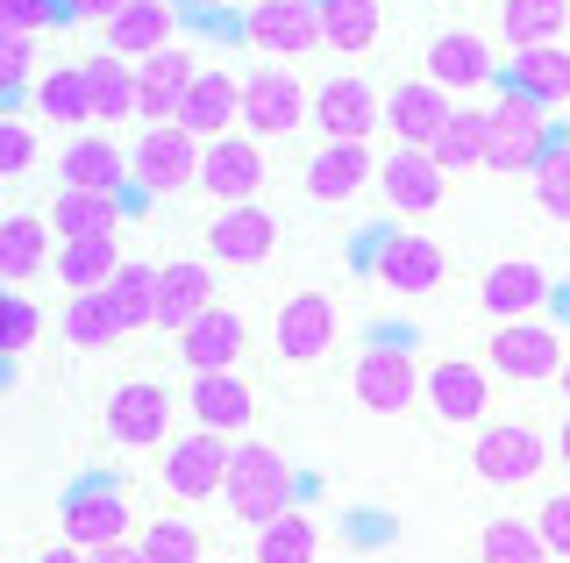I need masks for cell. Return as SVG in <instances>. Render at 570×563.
I'll return each instance as SVG.
<instances>
[{"label":"cell","mask_w":570,"mask_h":563,"mask_svg":"<svg viewBox=\"0 0 570 563\" xmlns=\"http://www.w3.org/2000/svg\"><path fill=\"white\" fill-rule=\"evenodd\" d=\"M549 464H557V456H549V428L528 421V414L485 421V428L471 435V478L485 492H528V485H542Z\"/></svg>","instance_id":"cell-1"},{"label":"cell","mask_w":570,"mask_h":563,"mask_svg":"<svg viewBox=\"0 0 570 563\" xmlns=\"http://www.w3.org/2000/svg\"><path fill=\"white\" fill-rule=\"evenodd\" d=\"M222 500H228V521L236 527H264L293 506V464L257 443V435H236L228 443V471H222Z\"/></svg>","instance_id":"cell-2"},{"label":"cell","mask_w":570,"mask_h":563,"mask_svg":"<svg viewBox=\"0 0 570 563\" xmlns=\"http://www.w3.org/2000/svg\"><path fill=\"white\" fill-rule=\"evenodd\" d=\"M335 336H343V314H335L328 293L299 286L272 307V364L278 372H314V364L335 357Z\"/></svg>","instance_id":"cell-3"},{"label":"cell","mask_w":570,"mask_h":563,"mask_svg":"<svg viewBox=\"0 0 570 563\" xmlns=\"http://www.w3.org/2000/svg\"><path fill=\"white\" fill-rule=\"evenodd\" d=\"M421 407L435 428L478 435L492 421V372L478 357H428L421 364Z\"/></svg>","instance_id":"cell-4"},{"label":"cell","mask_w":570,"mask_h":563,"mask_svg":"<svg viewBox=\"0 0 570 563\" xmlns=\"http://www.w3.org/2000/svg\"><path fill=\"white\" fill-rule=\"evenodd\" d=\"M563 357H570L563 328L534 314V322H499L485 336V357H478V364H485L492 378H507V385H557Z\"/></svg>","instance_id":"cell-5"},{"label":"cell","mask_w":570,"mask_h":563,"mask_svg":"<svg viewBox=\"0 0 570 563\" xmlns=\"http://www.w3.org/2000/svg\"><path fill=\"white\" fill-rule=\"evenodd\" d=\"M307 86H299L293 65H257L249 79H236V121L243 136H257V144H285V136L307 121Z\"/></svg>","instance_id":"cell-6"},{"label":"cell","mask_w":570,"mask_h":563,"mask_svg":"<svg viewBox=\"0 0 570 563\" xmlns=\"http://www.w3.org/2000/svg\"><path fill=\"white\" fill-rule=\"evenodd\" d=\"M58 535L71 550H107V542H129L136 535V514H129V492L115 478H79L58 500Z\"/></svg>","instance_id":"cell-7"},{"label":"cell","mask_w":570,"mask_h":563,"mask_svg":"<svg viewBox=\"0 0 570 563\" xmlns=\"http://www.w3.org/2000/svg\"><path fill=\"white\" fill-rule=\"evenodd\" d=\"M193 179H200V144L178 121H157V129H142L129 144V186L136 192L178 200V192H193Z\"/></svg>","instance_id":"cell-8"},{"label":"cell","mask_w":570,"mask_h":563,"mask_svg":"<svg viewBox=\"0 0 570 563\" xmlns=\"http://www.w3.org/2000/svg\"><path fill=\"white\" fill-rule=\"evenodd\" d=\"M557 144L549 136V115L528 108L521 93H499L485 108V171H507V179H528L542 165V150Z\"/></svg>","instance_id":"cell-9"},{"label":"cell","mask_w":570,"mask_h":563,"mask_svg":"<svg viewBox=\"0 0 570 563\" xmlns=\"http://www.w3.org/2000/svg\"><path fill=\"white\" fill-rule=\"evenodd\" d=\"M264 179H272V165H264L257 136L228 129V136H214V144H200V179H193V192H207L214 207L264 200Z\"/></svg>","instance_id":"cell-10"},{"label":"cell","mask_w":570,"mask_h":563,"mask_svg":"<svg viewBox=\"0 0 570 563\" xmlns=\"http://www.w3.org/2000/svg\"><path fill=\"white\" fill-rule=\"evenodd\" d=\"M350 393H356V407H364V414L400 421V414L421 407V364L406 357L400 343H371L364 357H356V372H350Z\"/></svg>","instance_id":"cell-11"},{"label":"cell","mask_w":570,"mask_h":563,"mask_svg":"<svg viewBox=\"0 0 570 563\" xmlns=\"http://www.w3.org/2000/svg\"><path fill=\"white\" fill-rule=\"evenodd\" d=\"M107 443L115 450H165L171 443V385L121 378L107 393Z\"/></svg>","instance_id":"cell-12"},{"label":"cell","mask_w":570,"mask_h":563,"mask_svg":"<svg viewBox=\"0 0 570 563\" xmlns=\"http://www.w3.org/2000/svg\"><path fill=\"white\" fill-rule=\"evenodd\" d=\"M307 121L321 129V144H371V136L385 129V100H379V86L371 79H328L321 93L307 100Z\"/></svg>","instance_id":"cell-13"},{"label":"cell","mask_w":570,"mask_h":563,"mask_svg":"<svg viewBox=\"0 0 570 563\" xmlns=\"http://www.w3.org/2000/svg\"><path fill=\"white\" fill-rule=\"evenodd\" d=\"M222 471H228V443L222 435H171V450L157 456V485H165V500L178 506H200V500H222Z\"/></svg>","instance_id":"cell-14"},{"label":"cell","mask_w":570,"mask_h":563,"mask_svg":"<svg viewBox=\"0 0 570 563\" xmlns=\"http://www.w3.org/2000/svg\"><path fill=\"white\" fill-rule=\"evenodd\" d=\"M272 250H278V215H272L264 200L214 207V221H207V264L257 271V264H272Z\"/></svg>","instance_id":"cell-15"},{"label":"cell","mask_w":570,"mask_h":563,"mask_svg":"<svg viewBox=\"0 0 570 563\" xmlns=\"http://www.w3.org/2000/svg\"><path fill=\"white\" fill-rule=\"evenodd\" d=\"M549 300H557V278L542 271L534 257H499L485 278H478V307H485V322H534Z\"/></svg>","instance_id":"cell-16"},{"label":"cell","mask_w":570,"mask_h":563,"mask_svg":"<svg viewBox=\"0 0 570 563\" xmlns=\"http://www.w3.org/2000/svg\"><path fill=\"white\" fill-rule=\"evenodd\" d=\"M186 414H193V428H200V435L236 443V435H249V421H257V385H249L243 372H193Z\"/></svg>","instance_id":"cell-17"},{"label":"cell","mask_w":570,"mask_h":563,"mask_svg":"<svg viewBox=\"0 0 570 563\" xmlns=\"http://www.w3.org/2000/svg\"><path fill=\"white\" fill-rule=\"evenodd\" d=\"M249 50H264L272 65H299L321 50V22H314V0H257L243 22Z\"/></svg>","instance_id":"cell-18"},{"label":"cell","mask_w":570,"mask_h":563,"mask_svg":"<svg viewBox=\"0 0 570 563\" xmlns=\"http://www.w3.org/2000/svg\"><path fill=\"white\" fill-rule=\"evenodd\" d=\"M371 278H385L400 300H421V293H435L442 278H450V257H442L435 236H414V228H392L379 243V257H371Z\"/></svg>","instance_id":"cell-19"},{"label":"cell","mask_w":570,"mask_h":563,"mask_svg":"<svg viewBox=\"0 0 570 563\" xmlns=\"http://www.w3.org/2000/svg\"><path fill=\"white\" fill-rule=\"evenodd\" d=\"M371 186H379V200L392 215H442L450 207V179L428 165V150H385Z\"/></svg>","instance_id":"cell-20"},{"label":"cell","mask_w":570,"mask_h":563,"mask_svg":"<svg viewBox=\"0 0 570 563\" xmlns=\"http://www.w3.org/2000/svg\"><path fill=\"white\" fill-rule=\"evenodd\" d=\"M428 86H442L450 100L463 93H485V86H499V50L485 37H471V29H450V37L428 43Z\"/></svg>","instance_id":"cell-21"},{"label":"cell","mask_w":570,"mask_h":563,"mask_svg":"<svg viewBox=\"0 0 570 563\" xmlns=\"http://www.w3.org/2000/svg\"><path fill=\"white\" fill-rule=\"evenodd\" d=\"M178 357H186V372H243V357H249V314L214 300L200 322L178 336Z\"/></svg>","instance_id":"cell-22"},{"label":"cell","mask_w":570,"mask_h":563,"mask_svg":"<svg viewBox=\"0 0 570 563\" xmlns=\"http://www.w3.org/2000/svg\"><path fill=\"white\" fill-rule=\"evenodd\" d=\"M58 179L65 192H129V150L107 129H79L58 150Z\"/></svg>","instance_id":"cell-23"},{"label":"cell","mask_w":570,"mask_h":563,"mask_svg":"<svg viewBox=\"0 0 570 563\" xmlns=\"http://www.w3.org/2000/svg\"><path fill=\"white\" fill-rule=\"evenodd\" d=\"M214 307V271H207V257H171V264H157V314H150V328H165V336H186L193 322Z\"/></svg>","instance_id":"cell-24"},{"label":"cell","mask_w":570,"mask_h":563,"mask_svg":"<svg viewBox=\"0 0 570 563\" xmlns=\"http://www.w3.org/2000/svg\"><path fill=\"white\" fill-rule=\"evenodd\" d=\"M456 115V100L442 93V86L428 79H400L385 93V129H392V150H428L435 144V129Z\"/></svg>","instance_id":"cell-25"},{"label":"cell","mask_w":570,"mask_h":563,"mask_svg":"<svg viewBox=\"0 0 570 563\" xmlns=\"http://www.w3.org/2000/svg\"><path fill=\"white\" fill-rule=\"evenodd\" d=\"M499 93H521L528 108H542V115L570 108V50H563V43L513 50V65L499 72Z\"/></svg>","instance_id":"cell-26"},{"label":"cell","mask_w":570,"mask_h":563,"mask_svg":"<svg viewBox=\"0 0 570 563\" xmlns=\"http://www.w3.org/2000/svg\"><path fill=\"white\" fill-rule=\"evenodd\" d=\"M371 171H379L371 144H321L307 157V171H299V186H307V200H321V207H343L356 192H371Z\"/></svg>","instance_id":"cell-27"},{"label":"cell","mask_w":570,"mask_h":563,"mask_svg":"<svg viewBox=\"0 0 570 563\" xmlns=\"http://www.w3.org/2000/svg\"><path fill=\"white\" fill-rule=\"evenodd\" d=\"M193 72H200V65H193V50H178V43L150 50V58L136 65V121H142V129H157V121L178 115V100H186Z\"/></svg>","instance_id":"cell-28"},{"label":"cell","mask_w":570,"mask_h":563,"mask_svg":"<svg viewBox=\"0 0 570 563\" xmlns=\"http://www.w3.org/2000/svg\"><path fill=\"white\" fill-rule=\"evenodd\" d=\"M50 257H58V236H50L43 215H0V286L8 293H22L29 278H43Z\"/></svg>","instance_id":"cell-29"},{"label":"cell","mask_w":570,"mask_h":563,"mask_svg":"<svg viewBox=\"0 0 570 563\" xmlns=\"http://www.w3.org/2000/svg\"><path fill=\"white\" fill-rule=\"evenodd\" d=\"M79 79H86V121H94V129L115 136L121 121H136V65H121L115 50H100V58L79 65Z\"/></svg>","instance_id":"cell-30"},{"label":"cell","mask_w":570,"mask_h":563,"mask_svg":"<svg viewBox=\"0 0 570 563\" xmlns=\"http://www.w3.org/2000/svg\"><path fill=\"white\" fill-rule=\"evenodd\" d=\"M107 50H115V58L121 65H142V58H150V50H165L171 43V0H121V8L115 14H107Z\"/></svg>","instance_id":"cell-31"},{"label":"cell","mask_w":570,"mask_h":563,"mask_svg":"<svg viewBox=\"0 0 570 563\" xmlns=\"http://www.w3.org/2000/svg\"><path fill=\"white\" fill-rule=\"evenodd\" d=\"M171 121L193 136V144L228 136V129H236V79H228V72H193V86H186V100H178Z\"/></svg>","instance_id":"cell-32"},{"label":"cell","mask_w":570,"mask_h":563,"mask_svg":"<svg viewBox=\"0 0 570 563\" xmlns=\"http://www.w3.org/2000/svg\"><path fill=\"white\" fill-rule=\"evenodd\" d=\"M43 221H50V236H58V243L115 236V228H121V192H65L58 186V200L43 207Z\"/></svg>","instance_id":"cell-33"},{"label":"cell","mask_w":570,"mask_h":563,"mask_svg":"<svg viewBox=\"0 0 570 563\" xmlns=\"http://www.w3.org/2000/svg\"><path fill=\"white\" fill-rule=\"evenodd\" d=\"M428 165L442 179H463V171H485V108H456L428 144Z\"/></svg>","instance_id":"cell-34"},{"label":"cell","mask_w":570,"mask_h":563,"mask_svg":"<svg viewBox=\"0 0 570 563\" xmlns=\"http://www.w3.org/2000/svg\"><path fill=\"white\" fill-rule=\"evenodd\" d=\"M100 293H107V307H115V328H121V336H142V328H150V314H157V264L121 257L115 278H107Z\"/></svg>","instance_id":"cell-35"},{"label":"cell","mask_w":570,"mask_h":563,"mask_svg":"<svg viewBox=\"0 0 570 563\" xmlns=\"http://www.w3.org/2000/svg\"><path fill=\"white\" fill-rule=\"evenodd\" d=\"M314 22H321V50H371L385 29V8L379 0H314Z\"/></svg>","instance_id":"cell-36"},{"label":"cell","mask_w":570,"mask_h":563,"mask_svg":"<svg viewBox=\"0 0 570 563\" xmlns=\"http://www.w3.org/2000/svg\"><path fill=\"white\" fill-rule=\"evenodd\" d=\"M314 556H321V527L299 506H285L278 521L249 527V563H314Z\"/></svg>","instance_id":"cell-37"},{"label":"cell","mask_w":570,"mask_h":563,"mask_svg":"<svg viewBox=\"0 0 570 563\" xmlns=\"http://www.w3.org/2000/svg\"><path fill=\"white\" fill-rule=\"evenodd\" d=\"M563 29H570V0H499V37L513 50L563 43Z\"/></svg>","instance_id":"cell-38"},{"label":"cell","mask_w":570,"mask_h":563,"mask_svg":"<svg viewBox=\"0 0 570 563\" xmlns=\"http://www.w3.org/2000/svg\"><path fill=\"white\" fill-rule=\"evenodd\" d=\"M129 542H136V556H142V563H207V535H200V521H186V514H157V521H142Z\"/></svg>","instance_id":"cell-39"},{"label":"cell","mask_w":570,"mask_h":563,"mask_svg":"<svg viewBox=\"0 0 570 563\" xmlns=\"http://www.w3.org/2000/svg\"><path fill=\"white\" fill-rule=\"evenodd\" d=\"M58 278H65V293H100L107 278H115V264H121V243L115 236H79V243H58Z\"/></svg>","instance_id":"cell-40"},{"label":"cell","mask_w":570,"mask_h":563,"mask_svg":"<svg viewBox=\"0 0 570 563\" xmlns=\"http://www.w3.org/2000/svg\"><path fill=\"white\" fill-rule=\"evenodd\" d=\"M58 336L79 349V357H94V349H115L121 328H115V307H107V293H65V322Z\"/></svg>","instance_id":"cell-41"},{"label":"cell","mask_w":570,"mask_h":563,"mask_svg":"<svg viewBox=\"0 0 570 563\" xmlns=\"http://www.w3.org/2000/svg\"><path fill=\"white\" fill-rule=\"evenodd\" d=\"M478 563H557L542 550V535H534L528 514H492L478 527Z\"/></svg>","instance_id":"cell-42"},{"label":"cell","mask_w":570,"mask_h":563,"mask_svg":"<svg viewBox=\"0 0 570 563\" xmlns=\"http://www.w3.org/2000/svg\"><path fill=\"white\" fill-rule=\"evenodd\" d=\"M36 115L43 121H58V129H94V121H86V79H79V65H58V72L50 79H36Z\"/></svg>","instance_id":"cell-43"},{"label":"cell","mask_w":570,"mask_h":563,"mask_svg":"<svg viewBox=\"0 0 570 563\" xmlns=\"http://www.w3.org/2000/svg\"><path fill=\"white\" fill-rule=\"evenodd\" d=\"M528 186H534V207L549 221H570V144H549L542 165L528 171Z\"/></svg>","instance_id":"cell-44"},{"label":"cell","mask_w":570,"mask_h":563,"mask_svg":"<svg viewBox=\"0 0 570 563\" xmlns=\"http://www.w3.org/2000/svg\"><path fill=\"white\" fill-rule=\"evenodd\" d=\"M36 336H43V314H36V300L0 286V357H22Z\"/></svg>","instance_id":"cell-45"},{"label":"cell","mask_w":570,"mask_h":563,"mask_svg":"<svg viewBox=\"0 0 570 563\" xmlns=\"http://www.w3.org/2000/svg\"><path fill=\"white\" fill-rule=\"evenodd\" d=\"M36 150H43V144H36V129H29L22 115L0 108V179H22V171L36 165Z\"/></svg>","instance_id":"cell-46"},{"label":"cell","mask_w":570,"mask_h":563,"mask_svg":"<svg viewBox=\"0 0 570 563\" xmlns=\"http://www.w3.org/2000/svg\"><path fill=\"white\" fill-rule=\"evenodd\" d=\"M528 521H534V535H542V550L557 563H570V492H549Z\"/></svg>","instance_id":"cell-47"},{"label":"cell","mask_w":570,"mask_h":563,"mask_svg":"<svg viewBox=\"0 0 570 563\" xmlns=\"http://www.w3.org/2000/svg\"><path fill=\"white\" fill-rule=\"evenodd\" d=\"M50 14H58V0H0V37H8V43H29Z\"/></svg>","instance_id":"cell-48"},{"label":"cell","mask_w":570,"mask_h":563,"mask_svg":"<svg viewBox=\"0 0 570 563\" xmlns=\"http://www.w3.org/2000/svg\"><path fill=\"white\" fill-rule=\"evenodd\" d=\"M22 79H29V43H8V37H0V100H8Z\"/></svg>","instance_id":"cell-49"},{"label":"cell","mask_w":570,"mask_h":563,"mask_svg":"<svg viewBox=\"0 0 570 563\" xmlns=\"http://www.w3.org/2000/svg\"><path fill=\"white\" fill-rule=\"evenodd\" d=\"M86 563H142L136 542H107V550H86Z\"/></svg>","instance_id":"cell-50"},{"label":"cell","mask_w":570,"mask_h":563,"mask_svg":"<svg viewBox=\"0 0 570 563\" xmlns=\"http://www.w3.org/2000/svg\"><path fill=\"white\" fill-rule=\"evenodd\" d=\"M549 456H557V464L570 471V407H563V421H557V428H549Z\"/></svg>","instance_id":"cell-51"},{"label":"cell","mask_w":570,"mask_h":563,"mask_svg":"<svg viewBox=\"0 0 570 563\" xmlns=\"http://www.w3.org/2000/svg\"><path fill=\"white\" fill-rule=\"evenodd\" d=\"M115 8H121V0H65V14H94V22H107Z\"/></svg>","instance_id":"cell-52"},{"label":"cell","mask_w":570,"mask_h":563,"mask_svg":"<svg viewBox=\"0 0 570 563\" xmlns=\"http://www.w3.org/2000/svg\"><path fill=\"white\" fill-rule=\"evenodd\" d=\"M36 563H86V550H71V542H50V550H36Z\"/></svg>","instance_id":"cell-53"},{"label":"cell","mask_w":570,"mask_h":563,"mask_svg":"<svg viewBox=\"0 0 570 563\" xmlns=\"http://www.w3.org/2000/svg\"><path fill=\"white\" fill-rule=\"evenodd\" d=\"M557 393H563V407H570V357H563V372H557Z\"/></svg>","instance_id":"cell-54"},{"label":"cell","mask_w":570,"mask_h":563,"mask_svg":"<svg viewBox=\"0 0 570 563\" xmlns=\"http://www.w3.org/2000/svg\"><path fill=\"white\" fill-rule=\"evenodd\" d=\"M193 8H228V0H193Z\"/></svg>","instance_id":"cell-55"},{"label":"cell","mask_w":570,"mask_h":563,"mask_svg":"<svg viewBox=\"0 0 570 563\" xmlns=\"http://www.w3.org/2000/svg\"><path fill=\"white\" fill-rule=\"evenodd\" d=\"M0 471H8V450H0Z\"/></svg>","instance_id":"cell-56"},{"label":"cell","mask_w":570,"mask_h":563,"mask_svg":"<svg viewBox=\"0 0 570 563\" xmlns=\"http://www.w3.org/2000/svg\"><path fill=\"white\" fill-rule=\"evenodd\" d=\"M563 300H570V278H563Z\"/></svg>","instance_id":"cell-57"},{"label":"cell","mask_w":570,"mask_h":563,"mask_svg":"<svg viewBox=\"0 0 570 563\" xmlns=\"http://www.w3.org/2000/svg\"><path fill=\"white\" fill-rule=\"evenodd\" d=\"M563 307H570V300H563ZM563 336H570V328H563Z\"/></svg>","instance_id":"cell-58"}]
</instances>
